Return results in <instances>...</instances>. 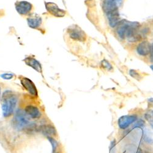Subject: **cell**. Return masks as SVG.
<instances>
[{
  "label": "cell",
  "mask_w": 153,
  "mask_h": 153,
  "mask_svg": "<svg viewBox=\"0 0 153 153\" xmlns=\"http://www.w3.org/2000/svg\"><path fill=\"white\" fill-rule=\"evenodd\" d=\"M137 115H125L120 117L118 120V126L121 129H126L133 123L137 120Z\"/></svg>",
  "instance_id": "8992f818"
},
{
  "label": "cell",
  "mask_w": 153,
  "mask_h": 153,
  "mask_svg": "<svg viewBox=\"0 0 153 153\" xmlns=\"http://www.w3.org/2000/svg\"><path fill=\"white\" fill-rule=\"evenodd\" d=\"M129 75L132 76V78H134L137 80H141L142 78L141 75H140V74L137 71H136L135 70H134V69H131L129 71Z\"/></svg>",
  "instance_id": "2e32d148"
},
{
  "label": "cell",
  "mask_w": 153,
  "mask_h": 153,
  "mask_svg": "<svg viewBox=\"0 0 153 153\" xmlns=\"http://www.w3.org/2000/svg\"><path fill=\"white\" fill-rule=\"evenodd\" d=\"M20 82L23 88L26 90L31 95L33 96H37V91L34 83L28 78L21 76Z\"/></svg>",
  "instance_id": "5b68a950"
},
{
  "label": "cell",
  "mask_w": 153,
  "mask_h": 153,
  "mask_svg": "<svg viewBox=\"0 0 153 153\" xmlns=\"http://www.w3.org/2000/svg\"><path fill=\"white\" fill-rule=\"evenodd\" d=\"M0 96H1V88H0Z\"/></svg>",
  "instance_id": "484cf974"
},
{
  "label": "cell",
  "mask_w": 153,
  "mask_h": 153,
  "mask_svg": "<svg viewBox=\"0 0 153 153\" xmlns=\"http://www.w3.org/2000/svg\"><path fill=\"white\" fill-rule=\"evenodd\" d=\"M48 140L50 141V142L52 143V146H53V150L56 149V146H57V143H56V142L55 141V140H53L52 138L51 137H48Z\"/></svg>",
  "instance_id": "7402d4cb"
},
{
  "label": "cell",
  "mask_w": 153,
  "mask_h": 153,
  "mask_svg": "<svg viewBox=\"0 0 153 153\" xmlns=\"http://www.w3.org/2000/svg\"><path fill=\"white\" fill-rule=\"evenodd\" d=\"M144 124L145 121L143 120H139L134 124V126H133V127H141L144 126Z\"/></svg>",
  "instance_id": "ffe728a7"
},
{
  "label": "cell",
  "mask_w": 153,
  "mask_h": 153,
  "mask_svg": "<svg viewBox=\"0 0 153 153\" xmlns=\"http://www.w3.org/2000/svg\"><path fill=\"white\" fill-rule=\"evenodd\" d=\"M145 118L150 123L151 127L153 128V111L149 110L145 114Z\"/></svg>",
  "instance_id": "9a60e30c"
},
{
  "label": "cell",
  "mask_w": 153,
  "mask_h": 153,
  "mask_svg": "<svg viewBox=\"0 0 153 153\" xmlns=\"http://www.w3.org/2000/svg\"><path fill=\"white\" fill-rule=\"evenodd\" d=\"M17 102V98L15 94L11 91H6L2 96L1 106L3 115L9 117L13 113Z\"/></svg>",
  "instance_id": "6da1fadb"
},
{
  "label": "cell",
  "mask_w": 153,
  "mask_h": 153,
  "mask_svg": "<svg viewBox=\"0 0 153 153\" xmlns=\"http://www.w3.org/2000/svg\"><path fill=\"white\" fill-rule=\"evenodd\" d=\"M25 113L33 119H38L41 116V113L37 107L33 105H28L25 107Z\"/></svg>",
  "instance_id": "7c38bea8"
},
{
  "label": "cell",
  "mask_w": 153,
  "mask_h": 153,
  "mask_svg": "<svg viewBox=\"0 0 153 153\" xmlns=\"http://www.w3.org/2000/svg\"><path fill=\"white\" fill-rule=\"evenodd\" d=\"M129 153H150V152L148 151H146L142 150V149L138 148H137L136 149H134V151L132 149L129 151Z\"/></svg>",
  "instance_id": "ac0fdd59"
},
{
  "label": "cell",
  "mask_w": 153,
  "mask_h": 153,
  "mask_svg": "<svg viewBox=\"0 0 153 153\" xmlns=\"http://www.w3.org/2000/svg\"><path fill=\"white\" fill-rule=\"evenodd\" d=\"M24 61L25 64H26V65H28V66L31 67L38 72L42 73V68L41 64L36 59L31 56H28L24 59Z\"/></svg>",
  "instance_id": "30bf717a"
},
{
  "label": "cell",
  "mask_w": 153,
  "mask_h": 153,
  "mask_svg": "<svg viewBox=\"0 0 153 153\" xmlns=\"http://www.w3.org/2000/svg\"><path fill=\"white\" fill-rule=\"evenodd\" d=\"M24 114L25 113L22 110H18L17 111V114L15 118V124L16 126L17 127H19V128L27 126L28 127L30 125L27 117Z\"/></svg>",
  "instance_id": "52a82bcc"
},
{
  "label": "cell",
  "mask_w": 153,
  "mask_h": 153,
  "mask_svg": "<svg viewBox=\"0 0 153 153\" xmlns=\"http://www.w3.org/2000/svg\"><path fill=\"white\" fill-rule=\"evenodd\" d=\"M103 10L107 14L118 10V7L116 0H104Z\"/></svg>",
  "instance_id": "ba28073f"
},
{
  "label": "cell",
  "mask_w": 153,
  "mask_h": 153,
  "mask_svg": "<svg viewBox=\"0 0 153 153\" xmlns=\"http://www.w3.org/2000/svg\"><path fill=\"white\" fill-rule=\"evenodd\" d=\"M3 15V11L0 10V17H1V16Z\"/></svg>",
  "instance_id": "cb8c5ba5"
},
{
  "label": "cell",
  "mask_w": 153,
  "mask_h": 153,
  "mask_svg": "<svg viewBox=\"0 0 153 153\" xmlns=\"http://www.w3.org/2000/svg\"><path fill=\"white\" fill-rule=\"evenodd\" d=\"M1 77L5 80H10L13 78L14 74H4L1 75Z\"/></svg>",
  "instance_id": "d6986e66"
},
{
  "label": "cell",
  "mask_w": 153,
  "mask_h": 153,
  "mask_svg": "<svg viewBox=\"0 0 153 153\" xmlns=\"http://www.w3.org/2000/svg\"><path fill=\"white\" fill-rule=\"evenodd\" d=\"M28 26L33 29H39L42 25V18L38 16H30L27 19Z\"/></svg>",
  "instance_id": "8fae6325"
},
{
  "label": "cell",
  "mask_w": 153,
  "mask_h": 153,
  "mask_svg": "<svg viewBox=\"0 0 153 153\" xmlns=\"http://www.w3.org/2000/svg\"><path fill=\"white\" fill-rule=\"evenodd\" d=\"M150 68H151V69L152 70V71H153V65H152L151 66H150Z\"/></svg>",
  "instance_id": "d4e9b609"
},
{
  "label": "cell",
  "mask_w": 153,
  "mask_h": 153,
  "mask_svg": "<svg viewBox=\"0 0 153 153\" xmlns=\"http://www.w3.org/2000/svg\"><path fill=\"white\" fill-rule=\"evenodd\" d=\"M69 37L74 41L83 42L86 39V36L85 32L77 25H72L68 30Z\"/></svg>",
  "instance_id": "7a4b0ae2"
},
{
  "label": "cell",
  "mask_w": 153,
  "mask_h": 153,
  "mask_svg": "<svg viewBox=\"0 0 153 153\" xmlns=\"http://www.w3.org/2000/svg\"><path fill=\"white\" fill-rule=\"evenodd\" d=\"M46 10L50 14L56 17H63L66 15V11L58 7V5L52 2H45Z\"/></svg>",
  "instance_id": "3957f363"
},
{
  "label": "cell",
  "mask_w": 153,
  "mask_h": 153,
  "mask_svg": "<svg viewBox=\"0 0 153 153\" xmlns=\"http://www.w3.org/2000/svg\"><path fill=\"white\" fill-rule=\"evenodd\" d=\"M151 45L147 41H143L140 43L137 47V53L140 55L145 56L151 53Z\"/></svg>",
  "instance_id": "9c48e42d"
},
{
  "label": "cell",
  "mask_w": 153,
  "mask_h": 153,
  "mask_svg": "<svg viewBox=\"0 0 153 153\" xmlns=\"http://www.w3.org/2000/svg\"><path fill=\"white\" fill-rule=\"evenodd\" d=\"M151 60L153 62V44L151 45Z\"/></svg>",
  "instance_id": "603a6c76"
},
{
  "label": "cell",
  "mask_w": 153,
  "mask_h": 153,
  "mask_svg": "<svg viewBox=\"0 0 153 153\" xmlns=\"http://www.w3.org/2000/svg\"><path fill=\"white\" fill-rule=\"evenodd\" d=\"M16 9L19 14L26 16L32 10L33 5L28 1H20L16 3Z\"/></svg>",
  "instance_id": "277c9868"
},
{
  "label": "cell",
  "mask_w": 153,
  "mask_h": 153,
  "mask_svg": "<svg viewBox=\"0 0 153 153\" xmlns=\"http://www.w3.org/2000/svg\"><path fill=\"white\" fill-rule=\"evenodd\" d=\"M102 66L104 67V68L107 69L108 71L113 69V67L111 65V64L108 61L105 59H104L102 61Z\"/></svg>",
  "instance_id": "e0dca14e"
},
{
  "label": "cell",
  "mask_w": 153,
  "mask_h": 153,
  "mask_svg": "<svg viewBox=\"0 0 153 153\" xmlns=\"http://www.w3.org/2000/svg\"><path fill=\"white\" fill-rule=\"evenodd\" d=\"M40 131L44 135L48 137H50L51 136L55 135L56 134L55 129L54 128V127L51 125L42 126L40 128Z\"/></svg>",
  "instance_id": "5bb4252c"
},
{
  "label": "cell",
  "mask_w": 153,
  "mask_h": 153,
  "mask_svg": "<svg viewBox=\"0 0 153 153\" xmlns=\"http://www.w3.org/2000/svg\"><path fill=\"white\" fill-rule=\"evenodd\" d=\"M107 15L109 25L112 28L115 27L120 23V14H119L118 10L113 12L111 13H110Z\"/></svg>",
  "instance_id": "4fadbf2b"
},
{
  "label": "cell",
  "mask_w": 153,
  "mask_h": 153,
  "mask_svg": "<svg viewBox=\"0 0 153 153\" xmlns=\"http://www.w3.org/2000/svg\"><path fill=\"white\" fill-rule=\"evenodd\" d=\"M115 145H116V143H115V140H113V141L111 143V145H110V153H116V148H115Z\"/></svg>",
  "instance_id": "44dd1931"
}]
</instances>
